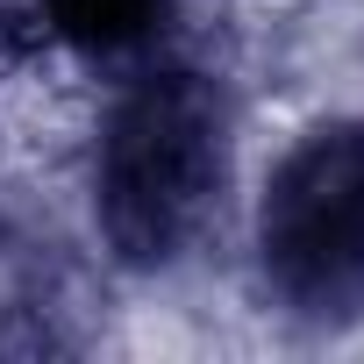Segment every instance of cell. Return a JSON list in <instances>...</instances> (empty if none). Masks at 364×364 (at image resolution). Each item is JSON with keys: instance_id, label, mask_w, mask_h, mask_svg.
I'll return each mask as SVG.
<instances>
[{"instance_id": "3", "label": "cell", "mask_w": 364, "mask_h": 364, "mask_svg": "<svg viewBox=\"0 0 364 364\" xmlns=\"http://www.w3.org/2000/svg\"><path fill=\"white\" fill-rule=\"evenodd\" d=\"M150 8L157 0H50V15H58V29L65 36H86V43H129L143 22H150Z\"/></svg>"}, {"instance_id": "2", "label": "cell", "mask_w": 364, "mask_h": 364, "mask_svg": "<svg viewBox=\"0 0 364 364\" xmlns=\"http://www.w3.org/2000/svg\"><path fill=\"white\" fill-rule=\"evenodd\" d=\"M264 286L300 314L364 307V129L336 122L300 136L257 200Z\"/></svg>"}, {"instance_id": "1", "label": "cell", "mask_w": 364, "mask_h": 364, "mask_svg": "<svg viewBox=\"0 0 364 364\" xmlns=\"http://www.w3.org/2000/svg\"><path fill=\"white\" fill-rule=\"evenodd\" d=\"M222 186V93L193 65L136 72L93 150V215L122 264H171Z\"/></svg>"}]
</instances>
